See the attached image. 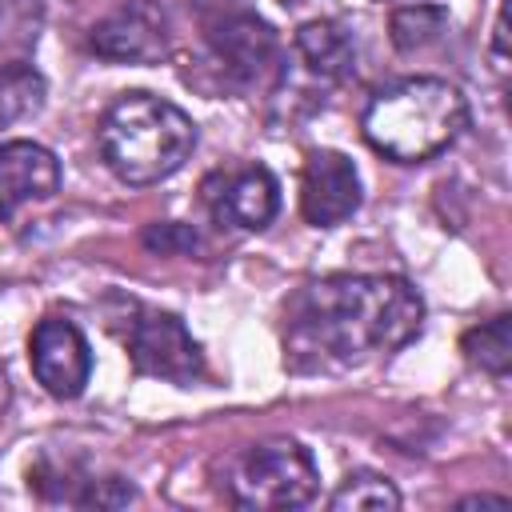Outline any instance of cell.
<instances>
[{"instance_id": "6da1fadb", "label": "cell", "mask_w": 512, "mask_h": 512, "mask_svg": "<svg viewBox=\"0 0 512 512\" xmlns=\"http://www.w3.org/2000/svg\"><path fill=\"white\" fill-rule=\"evenodd\" d=\"M424 324V300L404 276H324L284 312V360L296 372L348 368L404 348Z\"/></svg>"}, {"instance_id": "7a4b0ae2", "label": "cell", "mask_w": 512, "mask_h": 512, "mask_svg": "<svg viewBox=\"0 0 512 512\" xmlns=\"http://www.w3.org/2000/svg\"><path fill=\"white\" fill-rule=\"evenodd\" d=\"M468 124V104L456 84L440 76H408L388 84L364 108V140L400 164L444 152Z\"/></svg>"}, {"instance_id": "3957f363", "label": "cell", "mask_w": 512, "mask_h": 512, "mask_svg": "<svg viewBox=\"0 0 512 512\" xmlns=\"http://www.w3.org/2000/svg\"><path fill=\"white\" fill-rule=\"evenodd\" d=\"M196 148V124L164 96L128 92L100 120V156L124 184H160L184 168Z\"/></svg>"}, {"instance_id": "277c9868", "label": "cell", "mask_w": 512, "mask_h": 512, "mask_svg": "<svg viewBox=\"0 0 512 512\" xmlns=\"http://www.w3.org/2000/svg\"><path fill=\"white\" fill-rule=\"evenodd\" d=\"M320 472L312 452L300 440H260L248 444L232 464H228V500L236 508L268 512V508H300L316 496Z\"/></svg>"}, {"instance_id": "5b68a950", "label": "cell", "mask_w": 512, "mask_h": 512, "mask_svg": "<svg viewBox=\"0 0 512 512\" xmlns=\"http://www.w3.org/2000/svg\"><path fill=\"white\" fill-rule=\"evenodd\" d=\"M124 344H128L132 364L148 376H160L172 384H192L204 372L200 344L188 336V328L172 312L132 304L128 324H124Z\"/></svg>"}, {"instance_id": "8992f818", "label": "cell", "mask_w": 512, "mask_h": 512, "mask_svg": "<svg viewBox=\"0 0 512 512\" xmlns=\"http://www.w3.org/2000/svg\"><path fill=\"white\" fill-rule=\"evenodd\" d=\"M204 40H208L212 60L220 64V72L240 80V84H256V80L272 76L276 64H280L276 32L244 8H228V4L216 8L204 20Z\"/></svg>"}, {"instance_id": "52a82bcc", "label": "cell", "mask_w": 512, "mask_h": 512, "mask_svg": "<svg viewBox=\"0 0 512 512\" xmlns=\"http://www.w3.org/2000/svg\"><path fill=\"white\" fill-rule=\"evenodd\" d=\"M204 204L216 224L260 232L280 212V188L264 164H236L204 180Z\"/></svg>"}, {"instance_id": "ba28073f", "label": "cell", "mask_w": 512, "mask_h": 512, "mask_svg": "<svg viewBox=\"0 0 512 512\" xmlns=\"http://www.w3.org/2000/svg\"><path fill=\"white\" fill-rule=\"evenodd\" d=\"M28 356H32L36 380H40L44 392L56 396V400L80 396L84 384H88V376H92L88 340H84V332H80L72 320H64V316H44V320L32 328Z\"/></svg>"}, {"instance_id": "9c48e42d", "label": "cell", "mask_w": 512, "mask_h": 512, "mask_svg": "<svg viewBox=\"0 0 512 512\" xmlns=\"http://www.w3.org/2000/svg\"><path fill=\"white\" fill-rule=\"evenodd\" d=\"M360 208V176L344 152L312 148L300 172V212L316 228L344 224Z\"/></svg>"}, {"instance_id": "30bf717a", "label": "cell", "mask_w": 512, "mask_h": 512, "mask_svg": "<svg viewBox=\"0 0 512 512\" xmlns=\"http://www.w3.org/2000/svg\"><path fill=\"white\" fill-rule=\"evenodd\" d=\"M88 44L116 64H152L168 52V20L152 0H128L92 28Z\"/></svg>"}, {"instance_id": "8fae6325", "label": "cell", "mask_w": 512, "mask_h": 512, "mask_svg": "<svg viewBox=\"0 0 512 512\" xmlns=\"http://www.w3.org/2000/svg\"><path fill=\"white\" fill-rule=\"evenodd\" d=\"M60 188V164L44 144L8 140L0 144V216H12L20 204L48 200Z\"/></svg>"}, {"instance_id": "7c38bea8", "label": "cell", "mask_w": 512, "mask_h": 512, "mask_svg": "<svg viewBox=\"0 0 512 512\" xmlns=\"http://www.w3.org/2000/svg\"><path fill=\"white\" fill-rule=\"evenodd\" d=\"M32 484H36V492L44 500H64V504H80V508H120V504H128L136 496L128 480H120V476H92V472H80L72 464H64V468H36Z\"/></svg>"}, {"instance_id": "4fadbf2b", "label": "cell", "mask_w": 512, "mask_h": 512, "mask_svg": "<svg viewBox=\"0 0 512 512\" xmlns=\"http://www.w3.org/2000/svg\"><path fill=\"white\" fill-rule=\"evenodd\" d=\"M296 52L300 60L324 76V80H340L348 76V68L356 64V48H352V36L336 24V20H308L300 24L296 32Z\"/></svg>"}, {"instance_id": "5bb4252c", "label": "cell", "mask_w": 512, "mask_h": 512, "mask_svg": "<svg viewBox=\"0 0 512 512\" xmlns=\"http://www.w3.org/2000/svg\"><path fill=\"white\" fill-rule=\"evenodd\" d=\"M48 84L32 64H4L0 68V128L20 124L44 108Z\"/></svg>"}, {"instance_id": "9a60e30c", "label": "cell", "mask_w": 512, "mask_h": 512, "mask_svg": "<svg viewBox=\"0 0 512 512\" xmlns=\"http://www.w3.org/2000/svg\"><path fill=\"white\" fill-rule=\"evenodd\" d=\"M508 328H512L508 316H492V320H484L480 328H468L464 340H460L464 356H468L472 364H480L484 372L504 376V372H508V360H512V332H508Z\"/></svg>"}, {"instance_id": "2e32d148", "label": "cell", "mask_w": 512, "mask_h": 512, "mask_svg": "<svg viewBox=\"0 0 512 512\" xmlns=\"http://www.w3.org/2000/svg\"><path fill=\"white\" fill-rule=\"evenodd\" d=\"M328 504L336 512H348V508L352 512H384V508H400V492L380 472H348Z\"/></svg>"}, {"instance_id": "e0dca14e", "label": "cell", "mask_w": 512, "mask_h": 512, "mask_svg": "<svg viewBox=\"0 0 512 512\" xmlns=\"http://www.w3.org/2000/svg\"><path fill=\"white\" fill-rule=\"evenodd\" d=\"M444 28H448V12L436 4H408L392 12V44L400 52L428 48L432 40H440Z\"/></svg>"}, {"instance_id": "ac0fdd59", "label": "cell", "mask_w": 512, "mask_h": 512, "mask_svg": "<svg viewBox=\"0 0 512 512\" xmlns=\"http://www.w3.org/2000/svg\"><path fill=\"white\" fill-rule=\"evenodd\" d=\"M492 56H496V68H504V8H496V32H492Z\"/></svg>"}, {"instance_id": "d6986e66", "label": "cell", "mask_w": 512, "mask_h": 512, "mask_svg": "<svg viewBox=\"0 0 512 512\" xmlns=\"http://www.w3.org/2000/svg\"><path fill=\"white\" fill-rule=\"evenodd\" d=\"M476 504H496V508H500V504H508V500H504V496H468V500H460V508H476Z\"/></svg>"}, {"instance_id": "ffe728a7", "label": "cell", "mask_w": 512, "mask_h": 512, "mask_svg": "<svg viewBox=\"0 0 512 512\" xmlns=\"http://www.w3.org/2000/svg\"><path fill=\"white\" fill-rule=\"evenodd\" d=\"M8 400H12V384H8V376H4V368H0V412L8 408Z\"/></svg>"}, {"instance_id": "44dd1931", "label": "cell", "mask_w": 512, "mask_h": 512, "mask_svg": "<svg viewBox=\"0 0 512 512\" xmlns=\"http://www.w3.org/2000/svg\"><path fill=\"white\" fill-rule=\"evenodd\" d=\"M280 4H304V0H280Z\"/></svg>"}]
</instances>
